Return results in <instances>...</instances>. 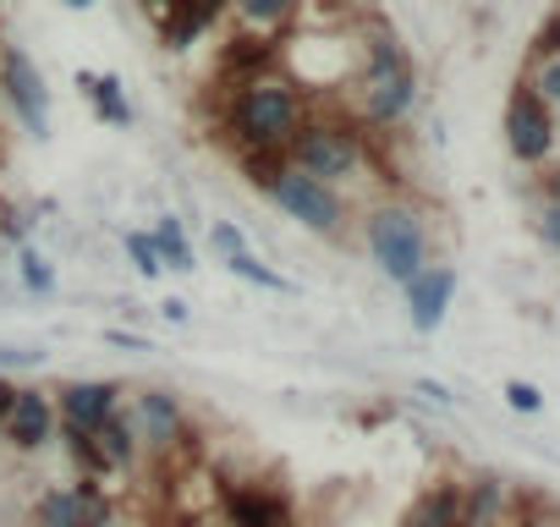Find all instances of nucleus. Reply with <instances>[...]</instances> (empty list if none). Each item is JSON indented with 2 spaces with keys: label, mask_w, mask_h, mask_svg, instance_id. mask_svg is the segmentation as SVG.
I'll list each match as a JSON object with an SVG mask.
<instances>
[{
  "label": "nucleus",
  "mask_w": 560,
  "mask_h": 527,
  "mask_svg": "<svg viewBox=\"0 0 560 527\" xmlns=\"http://www.w3.org/2000/svg\"><path fill=\"white\" fill-rule=\"evenodd\" d=\"M303 116H308L303 89L280 72L231 83V99H225V132L242 143V154H287Z\"/></svg>",
  "instance_id": "1"
},
{
  "label": "nucleus",
  "mask_w": 560,
  "mask_h": 527,
  "mask_svg": "<svg viewBox=\"0 0 560 527\" xmlns=\"http://www.w3.org/2000/svg\"><path fill=\"white\" fill-rule=\"evenodd\" d=\"M418 99V72L407 61V50L396 45V34L374 28L363 45V67H358V116L363 127H396Z\"/></svg>",
  "instance_id": "2"
},
{
  "label": "nucleus",
  "mask_w": 560,
  "mask_h": 527,
  "mask_svg": "<svg viewBox=\"0 0 560 527\" xmlns=\"http://www.w3.org/2000/svg\"><path fill=\"white\" fill-rule=\"evenodd\" d=\"M287 165H298L303 176H314V181H325V187L341 192V181L363 176L369 149H363V132H358L352 121H341V116H314V110H308L303 127L292 132V143H287Z\"/></svg>",
  "instance_id": "3"
},
{
  "label": "nucleus",
  "mask_w": 560,
  "mask_h": 527,
  "mask_svg": "<svg viewBox=\"0 0 560 527\" xmlns=\"http://www.w3.org/2000/svg\"><path fill=\"white\" fill-rule=\"evenodd\" d=\"M363 242H369V258L380 264V276L407 286L423 264H429V225L412 203H374L369 220H363Z\"/></svg>",
  "instance_id": "4"
},
{
  "label": "nucleus",
  "mask_w": 560,
  "mask_h": 527,
  "mask_svg": "<svg viewBox=\"0 0 560 527\" xmlns=\"http://www.w3.org/2000/svg\"><path fill=\"white\" fill-rule=\"evenodd\" d=\"M264 192L275 198V209H280V214L298 220V225H303V231H314V236H341V231H347V198H341L336 187H325V181L303 176L298 165H280V171H275V181H269Z\"/></svg>",
  "instance_id": "5"
},
{
  "label": "nucleus",
  "mask_w": 560,
  "mask_h": 527,
  "mask_svg": "<svg viewBox=\"0 0 560 527\" xmlns=\"http://www.w3.org/2000/svg\"><path fill=\"white\" fill-rule=\"evenodd\" d=\"M0 99L12 105L28 138H50V89L23 45H0Z\"/></svg>",
  "instance_id": "6"
},
{
  "label": "nucleus",
  "mask_w": 560,
  "mask_h": 527,
  "mask_svg": "<svg viewBox=\"0 0 560 527\" xmlns=\"http://www.w3.org/2000/svg\"><path fill=\"white\" fill-rule=\"evenodd\" d=\"M505 149H511L522 165H538V160H549V149H555V116H549V105L533 94V83H516V94H511V105H505Z\"/></svg>",
  "instance_id": "7"
},
{
  "label": "nucleus",
  "mask_w": 560,
  "mask_h": 527,
  "mask_svg": "<svg viewBox=\"0 0 560 527\" xmlns=\"http://www.w3.org/2000/svg\"><path fill=\"white\" fill-rule=\"evenodd\" d=\"M407 292V319L418 336H434L451 314V297H456V270L451 264H423V270L401 286Z\"/></svg>",
  "instance_id": "8"
},
{
  "label": "nucleus",
  "mask_w": 560,
  "mask_h": 527,
  "mask_svg": "<svg viewBox=\"0 0 560 527\" xmlns=\"http://www.w3.org/2000/svg\"><path fill=\"white\" fill-rule=\"evenodd\" d=\"M116 407H121V385L116 379H72V385L56 390V418L83 429V434H94Z\"/></svg>",
  "instance_id": "9"
},
{
  "label": "nucleus",
  "mask_w": 560,
  "mask_h": 527,
  "mask_svg": "<svg viewBox=\"0 0 560 527\" xmlns=\"http://www.w3.org/2000/svg\"><path fill=\"white\" fill-rule=\"evenodd\" d=\"M0 429H7V440L18 450H39L56 434V401L45 390H23L18 385V401H12V412H7V423H0Z\"/></svg>",
  "instance_id": "10"
},
{
  "label": "nucleus",
  "mask_w": 560,
  "mask_h": 527,
  "mask_svg": "<svg viewBox=\"0 0 560 527\" xmlns=\"http://www.w3.org/2000/svg\"><path fill=\"white\" fill-rule=\"evenodd\" d=\"M132 423H138V440L149 450H171L182 440V401L171 390H138L132 401Z\"/></svg>",
  "instance_id": "11"
},
{
  "label": "nucleus",
  "mask_w": 560,
  "mask_h": 527,
  "mask_svg": "<svg viewBox=\"0 0 560 527\" xmlns=\"http://www.w3.org/2000/svg\"><path fill=\"white\" fill-rule=\"evenodd\" d=\"M225 522L231 527H292V505L264 483H242V489H225Z\"/></svg>",
  "instance_id": "12"
},
{
  "label": "nucleus",
  "mask_w": 560,
  "mask_h": 527,
  "mask_svg": "<svg viewBox=\"0 0 560 527\" xmlns=\"http://www.w3.org/2000/svg\"><path fill=\"white\" fill-rule=\"evenodd\" d=\"M231 7V0H171L160 17V45L165 50H187L203 28H214V17Z\"/></svg>",
  "instance_id": "13"
},
{
  "label": "nucleus",
  "mask_w": 560,
  "mask_h": 527,
  "mask_svg": "<svg viewBox=\"0 0 560 527\" xmlns=\"http://www.w3.org/2000/svg\"><path fill=\"white\" fill-rule=\"evenodd\" d=\"M78 89L94 99L100 121H110V127H132V105H127V89H121L116 72H78Z\"/></svg>",
  "instance_id": "14"
},
{
  "label": "nucleus",
  "mask_w": 560,
  "mask_h": 527,
  "mask_svg": "<svg viewBox=\"0 0 560 527\" xmlns=\"http://www.w3.org/2000/svg\"><path fill=\"white\" fill-rule=\"evenodd\" d=\"M94 445H100V456L110 461V472H116V467H132V461H138V445H143V440H138L132 412H121V407H116V412L94 429Z\"/></svg>",
  "instance_id": "15"
},
{
  "label": "nucleus",
  "mask_w": 560,
  "mask_h": 527,
  "mask_svg": "<svg viewBox=\"0 0 560 527\" xmlns=\"http://www.w3.org/2000/svg\"><path fill=\"white\" fill-rule=\"evenodd\" d=\"M149 236H154V253H160V264H165V270H176V276H192V270H198V253H192V242H187V225H182L176 214H160Z\"/></svg>",
  "instance_id": "16"
},
{
  "label": "nucleus",
  "mask_w": 560,
  "mask_h": 527,
  "mask_svg": "<svg viewBox=\"0 0 560 527\" xmlns=\"http://www.w3.org/2000/svg\"><path fill=\"white\" fill-rule=\"evenodd\" d=\"M401 527H462V489H456V483L429 489V494L407 511Z\"/></svg>",
  "instance_id": "17"
},
{
  "label": "nucleus",
  "mask_w": 560,
  "mask_h": 527,
  "mask_svg": "<svg viewBox=\"0 0 560 527\" xmlns=\"http://www.w3.org/2000/svg\"><path fill=\"white\" fill-rule=\"evenodd\" d=\"M236 7V17L253 28V34H269V28H280V23H292L298 12H303V0H231Z\"/></svg>",
  "instance_id": "18"
},
{
  "label": "nucleus",
  "mask_w": 560,
  "mask_h": 527,
  "mask_svg": "<svg viewBox=\"0 0 560 527\" xmlns=\"http://www.w3.org/2000/svg\"><path fill=\"white\" fill-rule=\"evenodd\" d=\"M34 527H83V505L72 489H45L34 500Z\"/></svg>",
  "instance_id": "19"
},
{
  "label": "nucleus",
  "mask_w": 560,
  "mask_h": 527,
  "mask_svg": "<svg viewBox=\"0 0 560 527\" xmlns=\"http://www.w3.org/2000/svg\"><path fill=\"white\" fill-rule=\"evenodd\" d=\"M225 270H231V276H242V281H253V286H264V292H292V281L280 276V270H269V264H264L253 247L231 253V258H225Z\"/></svg>",
  "instance_id": "20"
},
{
  "label": "nucleus",
  "mask_w": 560,
  "mask_h": 527,
  "mask_svg": "<svg viewBox=\"0 0 560 527\" xmlns=\"http://www.w3.org/2000/svg\"><path fill=\"white\" fill-rule=\"evenodd\" d=\"M18 270H23V286H28V292H39V297H50V292H56V264H50L39 247H28V242H23Z\"/></svg>",
  "instance_id": "21"
},
{
  "label": "nucleus",
  "mask_w": 560,
  "mask_h": 527,
  "mask_svg": "<svg viewBox=\"0 0 560 527\" xmlns=\"http://www.w3.org/2000/svg\"><path fill=\"white\" fill-rule=\"evenodd\" d=\"M121 242H127V258H132V270H138L143 281H160V276H165V264H160V253H154V236H149V231H127Z\"/></svg>",
  "instance_id": "22"
},
{
  "label": "nucleus",
  "mask_w": 560,
  "mask_h": 527,
  "mask_svg": "<svg viewBox=\"0 0 560 527\" xmlns=\"http://www.w3.org/2000/svg\"><path fill=\"white\" fill-rule=\"evenodd\" d=\"M494 505H500V483H494V478H478L472 500L462 505V527H483V522L494 516Z\"/></svg>",
  "instance_id": "23"
},
{
  "label": "nucleus",
  "mask_w": 560,
  "mask_h": 527,
  "mask_svg": "<svg viewBox=\"0 0 560 527\" xmlns=\"http://www.w3.org/2000/svg\"><path fill=\"white\" fill-rule=\"evenodd\" d=\"M209 247H214V258L225 264L231 253H242V247H247V236H242L231 220H209Z\"/></svg>",
  "instance_id": "24"
},
{
  "label": "nucleus",
  "mask_w": 560,
  "mask_h": 527,
  "mask_svg": "<svg viewBox=\"0 0 560 527\" xmlns=\"http://www.w3.org/2000/svg\"><path fill=\"white\" fill-rule=\"evenodd\" d=\"M505 401H511L516 412H538V407H544V390L527 385V379H505Z\"/></svg>",
  "instance_id": "25"
},
{
  "label": "nucleus",
  "mask_w": 560,
  "mask_h": 527,
  "mask_svg": "<svg viewBox=\"0 0 560 527\" xmlns=\"http://www.w3.org/2000/svg\"><path fill=\"white\" fill-rule=\"evenodd\" d=\"M533 94H538L544 105H560V56L538 67V78H533Z\"/></svg>",
  "instance_id": "26"
},
{
  "label": "nucleus",
  "mask_w": 560,
  "mask_h": 527,
  "mask_svg": "<svg viewBox=\"0 0 560 527\" xmlns=\"http://www.w3.org/2000/svg\"><path fill=\"white\" fill-rule=\"evenodd\" d=\"M0 368H45V347H0Z\"/></svg>",
  "instance_id": "27"
},
{
  "label": "nucleus",
  "mask_w": 560,
  "mask_h": 527,
  "mask_svg": "<svg viewBox=\"0 0 560 527\" xmlns=\"http://www.w3.org/2000/svg\"><path fill=\"white\" fill-rule=\"evenodd\" d=\"M533 50H538L544 61H555V56H560V12H555V17H549V23L533 34Z\"/></svg>",
  "instance_id": "28"
},
{
  "label": "nucleus",
  "mask_w": 560,
  "mask_h": 527,
  "mask_svg": "<svg viewBox=\"0 0 560 527\" xmlns=\"http://www.w3.org/2000/svg\"><path fill=\"white\" fill-rule=\"evenodd\" d=\"M538 236H544L549 247H560V203H544V214H538Z\"/></svg>",
  "instance_id": "29"
},
{
  "label": "nucleus",
  "mask_w": 560,
  "mask_h": 527,
  "mask_svg": "<svg viewBox=\"0 0 560 527\" xmlns=\"http://www.w3.org/2000/svg\"><path fill=\"white\" fill-rule=\"evenodd\" d=\"M105 341H110L116 352H149V341H143V336H127V330H105Z\"/></svg>",
  "instance_id": "30"
},
{
  "label": "nucleus",
  "mask_w": 560,
  "mask_h": 527,
  "mask_svg": "<svg viewBox=\"0 0 560 527\" xmlns=\"http://www.w3.org/2000/svg\"><path fill=\"white\" fill-rule=\"evenodd\" d=\"M187 314H192V308H187L182 297H165V303H160V319H171V325H187Z\"/></svg>",
  "instance_id": "31"
},
{
  "label": "nucleus",
  "mask_w": 560,
  "mask_h": 527,
  "mask_svg": "<svg viewBox=\"0 0 560 527\" xmlns=\"http://www.w3.org/2000/svg\"><path fill=\"white\" fill-rule=\"evenodd\" d=\"M12 401H18V385H7V379H0V423H7V412H12Z\"/></svg>",
  "instance_id": "32"
},
{
  "label": "nucleus",
  "mask_w": 560,
  "mask_h": 527,
  "mask_svg": "<svg viewBox=\"0 0 560 527\" xmlns=\"http://www.w3.org/2000/svg\"><path fill=\"white\" fill-rule=\"evenodd\" d=\"M418 396H434V401H451V390H445V385H434V379H418Z\"/></svg>",
  "instance_id": "33"
},
{
  "label": "nucleus",
  "mask_w": 560,
  "mask_h": 527,
  "mask_svg": "<svg viewBox=\"0 0 560 527\" xmlns=\"http://www.w3.org/2000/svg\"><path fill=\"white\" fill-rule=\"evenodd\" d=\"M138 7H143V12H149V17L160 23V17H165V7H171V0H138Z\"/></svg>",
  "instance_id": "34"
},
{
  "label": "nucleus",
  "mask_w": 560,
  "mask_h": 527,
  "mask_svg": "<svg viewBox=\"0 0 560 527\" xmlns=\"http://www.w3.org/2000/svg\"><path fill=\"white\" fill-rule=\"evenodd\" d=\"M549 203H560V171L549 176Z\"/></svg>",
  "instance_id": "35"
},
{
  "label": "nucleus",
  "mask_w": 560,
  "mask_h": 527,
  "mask_svg": "<svg viewBox=\"0 0 560 527\" xmlns=\"http://www.w3.org/2000/svg\"><path fill=\"white\" fill-rule=\"evenodd\" d=\"M61 7H72V12H89V7H94V0H61Z\"/></svg>",
  "instance_id": "36"
},
{
  "label": "nucleus",
  "mask_w": 560,
  "mask_h": 527,
  "mask_svg": "<svg viewBox=\"0 0 560 527\" xmlns=\"http://www.w3.org/2000/svg\"><path fill=\"white\" fill-rule=\"evenodd\" d=\"M105 527H116V522H105Z\"/></svg>",
  "instance_id": "37"
}]
</instances>
